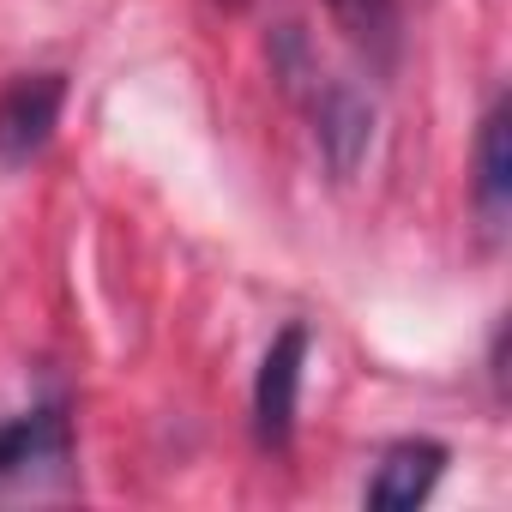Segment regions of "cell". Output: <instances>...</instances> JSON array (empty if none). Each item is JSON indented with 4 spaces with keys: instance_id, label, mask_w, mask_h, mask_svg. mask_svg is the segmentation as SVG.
I'll return each mask as SVG.
<instances>
[{
    "instance_id": "1",
    "label": "cell",
    "mask_w": 512,
    "mask_h": 512,
    "mask_svg": "<svg viewBox=\"0 0 512 512\" xmlns=\"http://www.w3.org/2000/svg\"><path fill=\"white\" fill-rule=\"evenodd\" d=\"M302 368H308V326L290 320L266 356H260V374H253V440L284 452L290 434H296V404H302Z\"/></svg>"
},
{
    "instance_id": "2",
    "label": "cell",
    "mask_w": 512,
    "mask_h": 512,
    "mask_svg": "<svg viewBox=\"0 0 512 512\" xmlns=\"http://www.w3.org/2000/svg\"><path fill=\"white\" fill-rule=\"evenodd\" d=\"M61 103H67V73H19L0 91V163H31L55 127H61Z\"/></svg>"
},
{
    "instance_id": "3",
    "label": "cell",
    "mask_w": 512,
    "mask_h": 512,
    "mask_svg": "<svg viewBox=\"0 0 512 512\" xmlns=\"http://www.w3.org/2000/svg\"><path fill=\"white\" fill-rule=\"evenodd\" d=\"M308 109H314V139H320V157L332 163V175H356L374 145V103L356 85L314 73Z\"/></svg>"
},
{
    "instance_id": "4",
    "label": "cell",
    "mask_w": 512,
    "mask_h": 512,
    "mask_svg": "<svg viewBox=\"0 0 512 512\" xmlns=\"http://www.w3.org/2000/svg\"><path fill=\"white\" fill-rule=\"evenodd\" d=\"M332 31L368 61V73H392L404 61V7L398 0H320Z\"/></svg>"
},
{
    "instance_id": "5",
    "label": "cell",
    "mask_w": 512,
    "mask_h": 512,
    "mask_svg": "<svg viewBox=\"0 0 512 512\" xmlns=\"http://www.w3.org/2000/svg\"><path fill=\"white\" fill-rule=\"evenodd\" d=\"M440 470H446L440 440H398V446H386V458H380V470L368 482V506L374 512H416L434 494Z\"/></svg>"
},
{
    "instance_id": "6",
    "label": "cell",
    "mask_w": 512,
    "mask_h": 512,
    "mask_svg": "<svg viewBox=\"0 0 512 512\" xmlns=\"http://www.w3.org/2000/svg\"><path fill=\"white\" fill-rule=\"evenodd\" d=\"M73 452V428L61 404H37L13 422H0V476H31L49 464H67Z\"/></svg>"
},
{
    "instance_id": "7",
    "label": "cell",
    "mask_w": 512,
    "mask_h": 512,
    "mask_svg": "<svg viewBox=\"0 0 512 512\" xmlns=\"http://www.w3.org/2000/svg\"><path fill=\"white\" fill-rule=\"evenodd\" d=\"M476 205L488 223H500L512 205V109H506V97H494L476 127Z\"/></svg>"
},
{
    "instance_id": "8",
    "label": "cell",
    "mask_w": 512,
    "mask_h": 512,
    "mask_svg": "<svg viewBox=\"0 0 512 512\" xmlns=\"http://www.w3.org/2000/svg\"><path fill=\"white\" fill-rule=\"evenodd\" d=\"M217 7H229V13H235V7H247V0H217Z\"/></svg>"
}]
</instances>
